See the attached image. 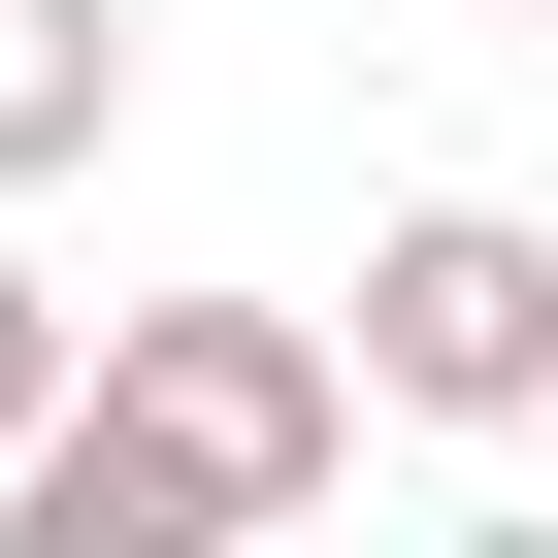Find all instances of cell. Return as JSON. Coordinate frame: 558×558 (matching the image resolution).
I'll list each match as a JSON object with an SVG mask.
<instances>
[{
    "instance_id": "obj_1",
    "label": "cell",
    "mask_w": 558,
    "mask_h": 558,
    "mask_svg": "<svg viewBox=\"0 0 558 558\" xmlns=\"http://www.w3.org/2000/svg\"><path fill=\"white\" fill-rule=\"evenodd\" d=\"M329 460H362V362L296 296H132L66 362V427L0 460V558H230V525H296Z\"/></svg>"
},
{
    "instance_id": "obj_2",
    "label": "cell",
    "mask_w": 558,
    "mask_h": 558,
    "mask_svg": "<svg viewBox=\"0 0 558 558\" xmlns=\"http://www.w3.org/2000/svg\"><path fill=\"white\" fill-rule=\"evenodd\" d=\"M362 395L395 427H525L558 395V230L525 197H395L362 230Z\"/></svg>"
},
{
    "instance_id": "obj_3",
    "label": "cell",
    "mask_w": 558,
    "mask_h": 558,
    "mask_svg": "<svg viewBox=\"0 0 558 558\" xmlns=\"http://www.w3.org/2000/svg\"><path fill=\"white\" fill-rule=\"evenodd\" d=\"M132 132V0H0V197H66Z\"/></svg>"
},
{
    "instance_id": "obj_4",
    "label": "cell",
    "mask_w": 558,
    "mask_h": 558,
    "mask_svg": "<svg viewBox=\"0 0 558 558\" xmlns=\"http://www.w3.org/2000/svg\"><path fill=\"white\" fill-rule=\"evenodd\" d=\"M34 427H66V296L0 263V460H34Z\"/></svg>"
},
{
    "instance_id": "obj_5",
    "label": "cell",
    "mask_w": 558,
    "mask_h": 558,
    "mask_svg": "<svg viewBox=\"0 0 558 558\" xmlns=\"http://www.w3.org/2000/svg\"><path fill=\"white\" fill-rule=\"evenodd\" d=\"M493 34H558V0H493Z\"/></svg>"
}]
</instances>
